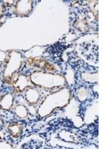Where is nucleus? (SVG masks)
<instances>
[{
	"label": "nucleus",
	"instance_id": "f257e3e1",
	"mask_svg": "<svg viewBox=\"0 0 112 149\" xmlns=\"http://www.w3.org/2000/svg\"><path fill=\"white\" fill-rule=\"evenodd\" d=\"M2 13H3V8L2 5H0V15H2Z\"/></svg>",
	"mask_w": 112,
	"mask_h": 149
}]
</instances>
